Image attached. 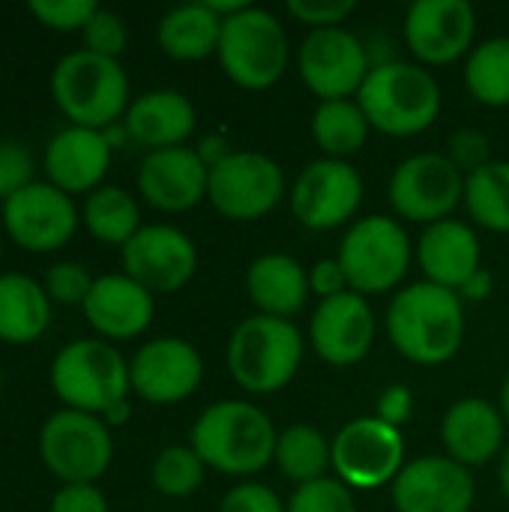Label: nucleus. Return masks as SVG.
I'll list each match as a JSON object with an SVG mask.
<instances>
[{"label":"nucleus","mask_w":509,"mask_h":512,"mask_svg":"<svg viewBox=\"0 0 509 512\" xmlns=\"http://www.w3.org/2000/svg\"><path fill=\"white\" fill-rule=\"evenodd\" d=\"M477 12L468 0H417L405 15V42L429 66H450L474 51Z\"/></svg>","instance_id":"a211bd4d"},{"label":"nucleus","mask_w":509,"mask_h":512,"mask_svg":"<svg viewBox=\"0 0 509 512\" xmlns=\"http://www.w3.org/2000/svg\"><path fill=\"white\" fill-rule=\"evenodd\" d=\"M498 480H501V492L507 495V501H509V444L504 447V453H501V465H498Z\"/></svg>","instance_id":"3c124183"},{"label":"nucleus","mask_w":509,"mask_h":512,"mask_svg":"<svg viewBox=\"0 0 509 512\" xmlns=\"http://www.w3.org/2000/svg\"><path fill=\"white\" fill-rule=\"evenodd\" d=\"M222 18L207 3H186L159 18L156 42L159 48L180 63H195L219 51Z\"/></svg>","instance_id":"c85d7f7f"},{"label":"nucleus","mask_w":509,"mask_h":512,"mask_svg":"<svg viewBox=\"0 0 509 512\" xmlns=\"http://www.w3.org/2000/svg\"><path fill=\"white\" fill-rule=\"evenodd\" d=\"M120 255L123 273L150 294H174L186 288L198 270V249L189 234L165 222L141 225Z\"/></svg>","instance_id":"dca6fc26"},{"label":"nucleus","mask_w":509,"mask_h":512,"mask_svg":"<svg viewBox=\"0 0 509 512\" xmlns=\"http://www.w3.org/2000/svg\"><path fill=\"white\" fill-rule=\"evenodd\" d=\"M96 0H30L27 12L48 30L57 33H81L87 21L96 15Z\"/></svg>","instance_id":"e433bc0d"},{"label":"nucleus","mask_w":509,"mask_h":512,"mask_svg":"<svg viewBox=\"0 0 509 512\" xmlns=\"http://www.w3.org/2000/svg\"><path fill=\"white\" fill-rule=\"evenodd\" d=\"M411 414H414V393L405 384H393L378 396V411H375L378 420L402 429L411 420Z\"/></svg>","instance_id":"49530a36"},{"label":"nucleus","mask_w":509,"mask_h":512,"mask_svg":"<svg viewBox=\"0 0 509 512\" xmlns=\"http://www.w3.org/2000/svg\"><path fill=\"white\" fill-rule=\"evenodd\" d=\"M387 336L417 366L450 363L465 342L462 297L435 282H414L396 291L387 309Z\"/></svg>","instance_id":"f257e3e1"},{"label":"nucleus","mask_w":509,"mask_h":512,"mask_svg":"<svg viewBox=\"0 0 509 512\" xmlns=\"http://www.w3.org/2000/svg\"><path fill=\"white\" fill-rule=\"evenodd\" d=\"M417 261L426 273V282H435L459 294V288L480 270L483 246L468 222L444 219L423 231L417 243Z\"/></svg>","instance_id":"a878e982"},{"label":"nucleus","mask_w":509,"mask_h":512,"mask_svg":"<svg viewBox=\"0 0 509 512\" xmlns=\"http://www.w3.org/2000/svg\"><path fill=\"white\" fill-rule=\"evenodd\" d=\"M30 183H36L33 150L24 141L3 138L0 141V204L18 195L21 189H27Z\"/></svg>","instance_id":"58836bf2"},{"label":"nucleus","mask_w":509,"mask_h":512,"mask_svg":"<svg viewBox=\"0 0 509 512\" xmlns=\"http://www.w3.org/2000/svg\"><path fill=\"white\" fill-rule=\"evenodd\" d=\"M339 264L345 267L351 291L369 297L402 285L411 267V240L405 228L390 216L357 219L342 246Z\"/></svg>","instance_id":"6e6552de"},{"label":"nucleus","mask_w":509,"mask_h":512,"mask_svg":"<svg viewBox=\"0 0 509 512\" xmlns=\"http://www.w3.org/2000/svg\"><path fill=\"white\" fill-rule=\"evenodd\" d=\"M42 288H45V294H48L51 303H60V306H84V300H87V294L93 288V276L78 261H54L45 270Z\"/></svg>","instance_id":"4c0bfd02"},{"label":"nucleus","mask_w":509,"mask_h":512,"mask_svg":"<svg viewBox=\"0 0 509 512\" xmlns=\"http://www.w3.org/2000/svg\"><path fill=\"white\" fill-rule=\"evenodd\" d=\"M39 459L63 483H96L114 459L111 429L96 414L60 408L39 429Z\"/></svg>","instance_id":"1a4fd4ad"},{"label":"nucleus","mask_w":509,"mask_h":512,"mask_svg":"<svg viewBox=\"0 0 509 512\" xmlns=\"http://www.w3.org/2000/svg\"><path fill=\"white\" fill-rule=\"evenodd\" d=\"M357 105L372 129L393 138H411L438 120L441 84L417 63L378 60L357 93Z\"/></svg>","instance_id":"20e7f679"},{"label":"nucleus","mask_w":509,"mask_h":512,"mask_svg":"<svg viewBox=\"0 0 509 512\" xmlns=\"http://www.w3.org/2000/svg\"><path fill=\"white\" fill-rule=\"evenodd\" d=\"M84 318L105 342H129L153 324V294L126 273H105L93 279L84 300Z\"/></svg>","instance_id":"5701e85b"},{"label":"nucleus","mask_w":509,"mask_h":512,"mask_svg":"<svg viewBox=\"0 0 509 512\" xmlns=\"http://www.w3.org/2000/svg\"><path fill=\"white\" fill-rule=\"evenodd\" d=\"M285 507L288 512H357L351 489L342 480H330V477L297 486Z\"/></svg>","instance_id":"c9c22d12"},{"label":"nucleus","mask_w":509,"mask_h":512,"mask_svg":"<svg viewBox=\"0 0 509 512\" xmlns=\"http://www.w3.org/2000/svg\"><path fill=\"white\" fill-rule=\"evenodd\" d=\"M129 417H132V405H129V399H123V402L111 405V408L102 414V423H105L108 429H120V426L129 423Z\"/></svg>","instance_id":"8fccbe9b"},{"label":"nucleus","mask_w":509,"mask_h":512,"mask_svg":"<svg viewBox=\"0 0 509 512\" xmlns=\"http://www.w3.org/2000/svg\"><path fill=\"white\" fill-rule=\"evenodd\" d=\"M309 339L327 366H357L375 345V312L369 300L357 291L321 300L309 324Z\"/></svg>","instance_id":"aec40b11"},{"label":"nucleus","mask_w":509,"mask_h":512,"mask_svg":"<svg viewBox=\"0 0 509 512\" xmlns=\"http://www.w3.org/2000/svg\"><path fill=\"white\" fill-rule=\"evenodd\" d=\"M501 414H504V420H507V426H509V375H507V381H504V387H501Z\"/></svg>","instance_id":"603ef678"},{"label":"nucleus","mask_w":509,"mask_h":512,"mask_svg":"<svg viewBox=\"0 0 509 512\" xmlns=\"http://www.w3.org/2000/svg\"><path fill=\"white\" fill-rule=\"evenodd\" d=\"M81 39H84L87 51L111 57V60H120V54L126 51V42H129V30H126V21L117 12L99 6L96 15L81 30Z\"/></svg>","instance_id":"ea45409f"},{"label":"nucleus","mask_w":509,"mask_h":512,"mask_svg":"<svg viewBox=\"0 0 509 512\" xmlns=\"http://www.w3.org/2000/svg\"><path fill=\"white\" fill-rule=\"evenodd\" d=\"M363 177L345 159L309 162L291 186V213L309 231H333L357 216Z\"/></svg>","instance_id":"2eb2a0df"},{"label":"nucleus","mask_w":509,"mask_h":512,"mask_svg":"<svg viewBox=\"0 0 509 512\" xmlns=\"http://www.w3.org/2000/svg\"><path fill=\"white\" fill-rule=\"evenodd\" d=\"M195 153L201 156V162H204L207 168H216V165L225 162L234 150H231V141H228L225 135L213 132V135H204V138L195 144Z\"/></svg>","instance_id":"de8ad7c7"},{"label":"nucleus","mask_w":509,"mask_h":512,"mask_svg":"<svg viewBox=\"0 0 509 512\" xmlns=\"http://www.w3.org/2000/svg\"><path fill=\"white\" fill-rule=\"evenodd\" d=\"M504 435H507V420L501 408L480 396L453 402L441 423V441L447 456L465 468H477L501 456Z\"/></svg>","instance_id":"b1692460"},{"label":"nucleus","mask_w":509,"mask_h":512,"mask_svg":"<svg viewBox=\"0 0 509 512\" xmlns=\"http://www.w3.org/2000/svg\"><path fill=\"white\" fill-rule=\"evenodd\" d=\"M0 261H3V240H0Z\"/></svg>","instance_id":"5fc2aeb1"},{"label":"nucleus","mask_w":509,"mask_h":512,"mask_svg":"<svg viewBox=\"0 0 509 512\" xmlns=\"http://www.w3.org/2000/svg\"><path fill=\"white\" fill-rule=\"evenodd\" d=\"M219 512H288V507L282 504V498L270 486L240 483L222 498Z\"/></svg>","instance_id":"37998d69"},{"label":"nucleus","mask_w":509,"mask_h":512,"mask_svg":"<svg viewBox=\"0 0 509 512\" xmlns=\"http://www.w3.org/2000/svg\"><path fill=\"white\" fill-rule=\"evenodd\" d=\"M396 512H471L474 477L471 468L450 456L411 459L390 486Z\"/></svg>","instance_id":"6ab92c4d"},{"label":"nucleus","mask_w":509,"mask_h":512,"mask_svg":"<svg viewBox=\"0 0 509 512\" xmlns=\"http://www.w3.org/2000/svg\"><path fill=\"white\" fill-rule=\"evenodd\" d=\"M465 207L486 231L509 234V162H486L465 177Z\"/></svg>","instance_id":"72a5a7b5"},{"label":"nucleus","mask_w":509,"mask_h":512,"mask_svg":"<svg viewBox=\"0 0 509 512\" xmlns=\"http://www.w3.org/2000/svg\"><path fill=\"white\" fill-rule=\"evenodd\" d=\"M390 204L408 222H444L465 204V174L447 153H414L390 177Z\"/></svg>","instance_id":"f8f14e48"},{"label":"nucleus","mask_w":509,"mask_h":512,"mask_svg":"<svg viewBox=\"0 0 509 512\" xmlns=\"http://www.w3.org/2000/svg\"><path fill=\"white\" fill-rule=\"evenodd\" d=\"M81 222L93 240L105 246H126L141 231V210L132 192L123 186H99L84 198Z\"/></svg>","instance_id":"c756f323"},{"label":"nucleus","mask_w":509,"mask_h":512,"mask_svg":"<svg viewBox=\"0 0 509 512\" xmlns=\"http://www.w3.org/2000/svg\"><path fill=\"white\" fill-rule=\"evenodd\" d=\"M354 0H288V15L312 30L342 27L348 15H354Z\"/></svg>","instance_id":"a19ab883"},{"label":"nucleus","mask_w":509,"mask_h":512,"mask_svg":"<svg viewBox=\"0 0 509 512\" xmlns=\"http://www.w3.org/2000/svg\"><path fill=\"white\" fill-rule=\"evenodd\" d=\"M204 378V360L186 339L159 336L144 342L129 360L132 393L150 405H177L189 399Z\"/></svg>","instance_id":"f3484780"},{"label":"nucleus","mask_w":509,"mask_h":512,"mask_svg":"<svg viewBox=\"0 0 509 512\" xmlns=\"http://www.w3.org/2000/svg\"><path fill=\"white\" fill-rule=\"evenodd\" d=\"M195 123H198V114L189 96L171 87L141 93L138 99H132L123 117L129 141H135L147 153L186 147V141L195 132Z\"/></svg>","instance_id":"393cba45"},{"label":"nucleus","mask_w":509,"mask_h":512,"mask_svg":"<svg viewBox=\"0 0 509 512\" xmlns=\"http://www.w3.org/2000/svg\"><path fill=\"white\" fill-rule=\"evenodd\" d=\"M465 84L468 93L486 108L509 105V36H492L465 60Z\"/></svg>","instance_id":"473e14b6"},{"label":"nucleus","mask_w":509,"mask_h":512,"mask_svg":"<svg viewBox=\"0 0 509 512\" xmlns=\"http://www.w3.org/2000/svg\"><path fill=\"white\" fill-rule=\"evenodd\" d=\"M0 222L6 237L36 255H48L63 249L78 225H81V210L75 207V198L51 186L48 180H36L9 201L0 204Z\"/></svg>","instance_id":"ddd939ff"},{"label":"nucleus","mask_w":509,"mask_h":512,"mask_svg":"<svg viewBox=\"0 0 509 512\" xmlns=\"http://www.w3.org/2000/svg\"><path fill=\"white\" fill-rule=\"evenodd\" d=\"M246 294L258 315L291 321L309 303V273L303 264L285 252L258 255L246 270Z\"/></svg>","instance_id":"bb28decb"},{"label":"nucleus","mask_w":509,"mask_h":512,"mask_svg":"<svg viewBox=\"0 0 509 512\" xmlns=\"http://www.w3.org/2000/svg\"><path fill=\"white\" fill-rule=\"evenodd\" d=\"M276 426L252 402L222 399L201 411L189 432V447L219 474L249 477L264 471L276 453Z\"/></svg>","instance_id":"f03ea898"},{"label":"nucleus","mask_w":509,"mask_h":512,"mask_svg":"<svg viewBox=\"0 0 509 512\" xmlns=\"http://www.w3.org/2000/svg\"><path fill=\"white\" fill-rule=\"evenodd\" d=\"M48 381L63 408L102 417L129 399V360L105 339H75L63 345L48 369Z\"/></svg>","instance_id":"423d86ee"},{"label":"nucleus","mask_w":509,"mask_h":512,"mask_svg":"<svg viewBox=\"0 0 509 512\" xmlns=\"http://www.w3.org/2000/svg\"><path fill=\"white\" fill-rule=\"evenodd\" d=\"M51 512H108V498L96 483H69L51 495Z\"/></svg>","instance_id":"c03bdc74"},{"label":"nucleus","mask_w":509,"mask_h":512,"mask_svg":"<svg viewBox=\"0 0 509 512\" xmlns=\"http://www.w3.org/2000/svg\"><path fill=\"white\" fill-rule=\"evenodd\" d=\"M51 99L69 126L108 129L129 111V75L120 60L87 48L63 54L51 69Z\"/></svg>","instance_id":"7ed1b4c3"},{"label":"nucleus","mask_w":509,"mask_h":512,"mask_svg":"<svg viewBox=\"0 0 509 512\" xmlns=\"http://www.w3.org/2000/svg\"><path fill=\"white\" fill-rule=\"evenodd\" d=\"M3 384H6V375H3V366H0V390H3Z\"/></svg>","instance_id":"864d4df0"},{"label":"nucleus","mask_w":509,"mask_h":512,"mask_svg":"<svg viewBox=\"0 0 509 512\" xmlns=\"http://www.w3.org/2000/svg\"><path fill=\"white\" fill-rule=\"evenodd\" d=\"M204 471L207 465L189 444H171L153 459L150 480L156 492H162L165 498H189L201 489Z\"/></svg>","instance_id":"f704fd0d"},{"label":"nucleus","mask_w":509,"mask_h":512,"mask_svg":"<svg viewBox=\"0 0 509 512\" xmlns=\"http://www.w3.org/2000/svg\"><path fill=\"white\" fill-rule=\"evenodd\" d=\"M369 120L357 99L318 102L312 114V138L324 150V159H345L360 153L369 141Z\"/></svg>","instance_id":"7c9ffc66"},{"label":"nucleus","mask_w":509,"mask_h":512,"mask_svg":"<svg viewBox=\"0 0 509 512\" xmlns=\"http://www.w3.org/2000/svg\"><path fill=\"white\" fill-rule=\"evenodd\" d=\"M309 288L312 294H318L321 300L339 297L345 291H351L345 267L339 264V258H321L312 270H309Z\"/></svg>","instance_id":"a18cd8bd"},{"label":"nucleus","mask_w":509,"mask_h":512,"mask_svg":"<svg viewBox=\"0 0 509 512\" xmlns=\"http://www.w3.org/2000/svg\"><path fill=\"white\" fill-rule=\"evenodd\" d=\"M405 465L402 429L378 417H357L333 438V471L348 489L375 492L387 483L393 486Z\"/></svg>","instance_id":"9d476101"},{"label":"nucleus","mask_w":509,"mask_h":512,"mask_svg":"<svg viewBox=\"0 0 509 512\" xmlns=\"http://www.w3.org/2000/svg\"><path fill=\"white\" fill-rule=\"evenodd\" d=\"M492 288H495L492 273H489L486 267H480V270L459 288V297H465V300H486V297H492Z\"/></svg>","instance_id":"09e8293b"},{"label":"nucleus","mask_w":509,"mask_h":512,"mask_svg":"<svg viewBox=\"0 0 509 512\" xmlns=\"http://www.w3.org/2000/svg\"><path fill=\"white\" fill-rule=\"evenodd\" d=\"M219 63L225 75L243 90L273 87L291 60V42L285 27L267 9L249 6L222 24Z\"/></svg>","instance_id":"0eeeda50"},{"label":"nucleus","mask_w":509,"mask_h":512,"mask_svg":"<svg viewBox=\"0 0 509 512\" xmlns=\"http://www.w3.org/2000/svg\"><path fill=\"white\" fill-rule=\"evenodd\" d=\"M111 144L102 129L63 126L51 135L42 153L45 180L66 195H90L105 186V174L111 168Z\"/></svg>","instance_id":"412c9836"},{"label":"nucleus","mask_w":509,"mask_h":512,"mask_svg":"<svg viewBox=\"0 0 509 512\" xmlns=\"http://www.w3.org/2000/svg\"><path fill=\"white\" fill-rule=\"evenodd\" d=\"M273 462L282 477L297 486H306L327 477V468L333 465V444L321 435V429L309 423H294L279 432Z\"/></svg>","instance_id":"2f4dec72"},{"label":"nucleus","mask_w":509,"mask_h":512,"mask_svg":"<svg viewBox=\"0 0 509 512\" xmlns=\"http://www.w3.org/2000/svg\"><path fill=\"white\" fill-rule=\"evenodd\" d=\"M447 159L468 177L477 168H483L489 159V138L477 129H459L447 141Z\"/></svg>","instance_id":"79ce46f5"},{"label":"nucleus","mask_w":509,"mask_h":512,"mask_svg":"<svg viewBox=\"0 0 509 512\" xmlns=\"http://www.w3.org/2000/svg\"><path fill=\"white\" fill-rule=\"evenodd\" d=\"M303 351L306 345L294 321L249 315L228 339V372L246 393H279L294 381Z\"/></svg>","instance_id":"39448f33"},{"label":"nucleus","mask_w":509,"mask_h":512,"mask_svg":"<svg viewBox=\"0 0 509 512\" xmlns=\"http://www.w3.org/2000/svg\"><path fill=\"white\" fill-rule=\"evenodd\" d=\"M51 327V300L27 273H0V342L33 345Z\"/></svg>","instance_id":"cd10ccee"},{"label":"nucleus","mask_w":509,"mask_h":512,"mask_svg":"<svg viewBox=\"0 0 509 512\" xmlns=\"http://www.w3.org/2000/svg\"><path fill=\"white\" fill-rule=\"evenodd\" d=\"M297 69L303 84L321 99H357L363 81L372 72V57L366 45L345 27L309 30L297 48Z\"/></svg>","instance_id":"4468645a"},{"label":"nucleus","mask_w":509,"mask_h":512,"mask_svg":"<svg viewBox=\"0 0 509 512\" xmlns=\"http://www.w3.org/2000/svg\"><path fill=\"white\" fill-rule=\"evenodd\" d=\"M210 168L195 147H171L147 153L138 168L141 198L162 213H186L207 198Z\"/></svg>","instance_id":"4be33fe9"},{"label":"nucleus","mask_w":509,"mask_h":512,"mask_svg":"<svg viewBox=\"0 0 509 512\" xmlns=\"http://www.w3.org/2000/svg\"><path fill=\"white\" fill-rule=\"evenodd\" d=\"M285 195V171L276 159L255 150H234L225 162L210 168L207 201L219 216L234 222L264 219Z\"/></svg>","instance_id":"9b49d317"}]
</instances>
